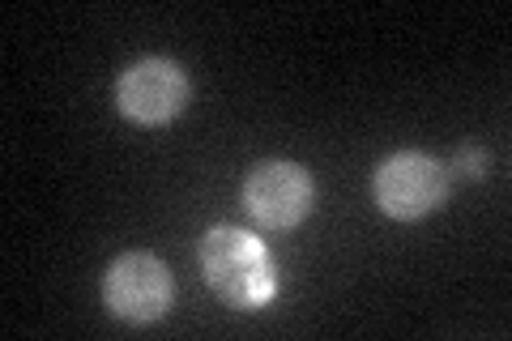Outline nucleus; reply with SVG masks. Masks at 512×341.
I'll use <instances>...</instances> for the list:
<instances>
[{
	"label": "nucleus",
	"mask_w": 512,
	"mask_h": 341,
	"mask_svg": "<svg viewBox=\"0 0 512 341\" xmlns=\"http://www.w3.org/2000/svg\"><path fill=\"white\" fill-rule=\"evenodd\" d=\"M197 261L214 295L227 307H239V312L265 307L278 290V273L265 243L252 231H239V226H210L201 239Z\"/></svg>",
	"instance_id": "f257e3e1"
},
{
	"label": "nucleus",
	"mask_w": 512,
	"mask_h": 341,
	"mask_svg": "<svg viewBox=\"0 0 512 341\" xmlns=\"http://www.w3.org/2000/svg\"><path fill=\"white\" fill-rule=\"evenodd\" d=\"M376 205L384 209L389 218H427L436 214L448 197V171L440 158H431L423 150H402L393 158H384L376 167Z\"/></svg>",
	"instance_id": "f03ea898"
},
{
	"label": "nucleus",
	"mask_w": 512,
	"mask_h": 341,
	"mask_svg": "<svg viewBox=\"0 0 512 341\" xmlns=\"http://www.w3.org/2000/svg\"><path fill=\"white\" fill-rule=\"evenodd\" d=\"M171 269L158 261L154 252H124L111 261L103 278V299L111 307V316H120L128 324H154L167 316L171 307Z\"/></svg>",
	"instance_id": "7ed1b4c3"
},
{
	"label": "nucleus",
	"mask_w": 512,
	"mask_h": 341,
	"mask_svg": "<svg viewBox=\"0 0 512 341\" xmlns=\"http://www.w3.org/2000/svg\"><path fill=\"white\" fill-rule=\"evenodd\" d=\"M316 184L299 162H261L244 184V209L265 231H291L312 214Z\"/></svg>",
	"instance_id": "20e7f679"
},
{
	"label": "nucleus",
	"mask_w": 512,
	"mask_h": 341,
	"mask_svg": "<svg viewBox=\"0 0 512 341\" xmlns=\"http://www.w3.org/2000/svg\"><path fill=\"white\" fill-rule=\"evenodd\" d=\"M188 73L175 60L146 56L137 64H128L116 81V103L128 120L137 124H167L188 107Z\"/></svg>",
	"instance_id": "39448f33"
},
{
	"label": "nucleus",
	"mask_w": 512,
	"mask_h": 341,
	"mask_svg": "<svg viewBox=\"0 0 512 341\" xmlns=\"http://www.w3.org/2000/svg\"><path fill=\"white\" fill-rule=\"evenodd\" d=\"M457 167H470L466 175H474V180H478V175H483V167H487V154H483V150H466V154H457Z\"/></svg>",
	"instance_id": "423d86ee"
}]
</instances>
